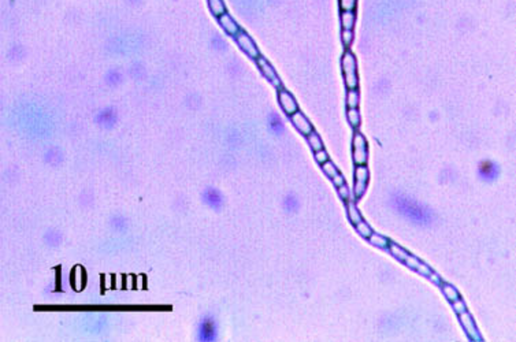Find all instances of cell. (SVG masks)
Listing matches in <instances>:
<instances>
[{
	"label": "cell",
	"instance_id": "obj_4",
	"mask_svg": "<svg viewBox=\"0 0 516 342\" xmlns=\"http://www.w3.org/2000/svg\"><path fill=\"white\" fill-rule=\"evenodd\" d=\"M236 39V43L238 44L241 50L244 54L249 56L251 59L256 61L259 56H261V51L257 48V46L255 44V41L252 40L251 37L248 36V33H245L244 31H240V33H237V36L234 37Z\"/></svg>",
	"mask_w": 516,
	"mask_h": 342
},
{
	"label": "cell",
	"instance_id": "obj_27",
	"mask_svg": "<svg viewBox=\"0 0 516 342\" xmlns=\"http://www.w3.org/2000/svg\"><path fill=\"white\" fill-rule=\"evenodd\" d=\"M337 192H338V196L341 197V200H344V202L349 200V189H348L345 184H342L341 187L337 188Z\"/></svg>",
	"mask_w": 516,
	"mask_h": 342
},
{
	"label": "cell",
	"instance_id": "obj_5",
	"mask_svg": "<svg viewBox=\"0 0 516 342\" xmlns=\"http://www.w3.org/2000/svg\"><path fill=\"white\" fill-rule=\"evenodd\" d=\"M459 322H460L461 327L464 328V332H466V335L468 337L470 341H482L481 334L478 331V327H476L475 322H474V319H472L471 315L468 313V311H464L461 312V313H459Z\"/></svg>",
	"mask_w": 516,
	"mask_h": 342
},
{
	"label": "cell",
	"instance_id": "obj_17",
	"mask_svg": "<svg viewBox=\"0 0 516 342\" xmlns=\"http://www.w3.org/2000/svg\"><path fill=\"white\" fill-rule=\"evenodd\" d=\"M307 142H308V145H310V148L314 152L323 149V142H322L321 137H319V134L315 130L311 131L310 134L307 136Z\"/></svg>",
	"mask_w": 516,
	"mask_h": 342
},
{
	"label": "cell",
	"instance_id": "obj_7",
	"mask_svg": "<svg viewBox=\"0 0 516 342\" xmlns=\"http://www.w3.org/2000/svg\"><path fill=\"white\" fill-rule=\"evenodd\" d=\"M256 65H257L259 70H261V73L263 74V77H265L266 80L270 81L271 84L276 86L277 89L282 88L281 80L278 78V74H277L276 70H274V67H273V66L269 63V62L266 61L263 56L261 55L259 58H257V59H256Z\"/></svg>",
	"mask_w": 516,
	"mask_h": 342
},
{
	"label": "cell",
	"instance_id": "obj_20",
	"mask_svg": "<svg viewBox=\"0 0 516 342\" xmlns=\"http://www.w3.org/2000/svg\"><path fill=\"white\" fill-rule=\"evenodd\" d=\"M206 202L212 207H218L222 203V196L214 189H210L206 193Z\"/></svg>",
	"mask_w": 516,
	"mask_h": 342
},
{
	"label": "cell",
	"instance_id": "obj_22",
	"mask_svg": "<svg viewBox=\"0 0 516 342\" xmlns=\"http://www.w3.org/2000/svg\"><path fill=\"white\" fill-rule=\"evenodd\" d=\"M322 167V170H323V173H325L326 176L329 177V178H334V177L337 176V174H340V171H338V168L336 167V164H333L330 160H327L325 161L323 164H321Z\"/></svg>",
	"mask_w": 516,
	"mask_h": 342
},
{
	"label": "cell",
	"instance_id": "obj_15",
	"mask_svg": "<svg viewBox=\"0 0 516 342\" xmlns=\"http://www.w3.org/2000/svg\"><path fill=\"white\" fill-rule=\"evenodd\" d=\"M207 2H208V9H210L211 14L216 18H219L222 14L227 13L223 0H207Z\"/></svg>",
	"mask_w": 516,
	"mask_h": 342
},
{
	"label": "cell",
	"instance_id": "obj_12",
	"mask_svg": "<svg viewBox=\"0 0 516 342\" xmlns=\"http://www.w3.org/2000/svg\"><path fill=\"white\" fill-rule=\"evenodd\" d=\"M201 332H203V334H201V338H203L204 341H212L214 338H216V328L214 322H212V320H208V319L203 320Z\"/></svg>",
	"mask_w": 516,
	"mask_h": 342
},
{
	"label": "cell",
	"instance_id": "obj_26",
	"mask_svg": "<svg viewBox=\"0 0 516 342\" xmlns=\"http://www.w3.org/2000/svg\"><path fill=\"white\" fill-rule=\"evenodd\" d=\"M314 156H315V160L318 161L319 164H323L325 161L329 160V155H327L326 149H319V151H316L315 153H314Z\"/></svg>",
	"mask_w": 516,
	"mask_h": 342
},
{
	"label": "cell",
	"instance_id": "obj_18",
	"mask_svg": "<svg viewBox=\"0 0 516 342\" xmlns=\"http://www.w3.org/2000/svg\"><path fill=\"white\" fill-rule=\"evenodd\" d=\"M368 241H370L371 245L379 248V249H386V248H389V244H391V241H389L388 238H385V237L381 236V234H376V233L374 232H372V234H371L370 238H368Z\"/></svg>",
	"mask_w": 516,
	"mask_h": 342
},
{
	"label": "cell",
	"instance_id": "obj_8",
	"mask_svg": "<svg viewBox=\"0 0 516 342\" xmlns=\"http://www.w3.org/2000/svg\"><path fill=\"white\" fill-rule=\"evenodd\" d=\"M478 174H479V178H481L482 181L491 182L498 178L500 168L493 161H482L479 167H478Z\"/></svg>",
	"mask_w": 516,
	"mask_h": 342
},
{
	"label": "cell",
	"instance_id": "obj_25",
	"mask_svg": "<svg viewBox=\"0 0 516 342\" xmlns=\"http://www.w3.org/2000/svg\"><path fill=\"white\" fill-rule=\"evenodd\" d=\"M452 308H453V311L456 312V315H459V313H461V312L467 311L466 304H464V301H463L461 298H459V300H456V301L452 302Z\"/></svg>",
	"mask_w": 516,
	"mask_h": 342
},
{
	"label": "cell",
	"instance_id": "obj_2",
	"mask_svg": "<svg viewBox=\"0 0 516 342\" xmlns=\"http://www.w3.org/2000/svg\"><path fill=\"white\" fill-rule=\"evenodd\" d=\"M352 156L355 164H366L368 160V149H367V141L360 131H355L353 140H352Z\"/></svg>",
	"mask_w": 516,
	"mask_h": 342
},
{
	"label": "cell",
	"instance_id": "obj_19",
	"mask_svg": "<svg viewBox=\"0 0 516 342\" xmlns=\"http://www.w3.org/2000/svg\"><path fill=\"white\" fill-rule=\"evenodd\" d=\"M346 118H348V122H349V125H351L353 129H359V127H360L361 119L357 108H348V110H346Z\"/></svg>",
	"mask_w": 516,
	"mask_h": 342
},
{
	"label": "cell",
	"instance_id": "obj_21",
	"mask_svg": "<svg viewBox=\"0 0 516 342\" xmlns=\"http://www.w3.org/2000/svg\"><path fill=\"white\" fill-rule=\"evenodd\" d=\"M355 227H356V232L359 233V234H360L363 238H367V240H368L371 234H372V229H371V227L368 226V223H366V222L363 221V219H361V221L359 222V223H357Z\"/></svg>",
	"mask_w": 516,
	"mask_h": 342
},
{
	"label": "cell",
	"instance_id": "obj_14",
	"mask_svg": "<svg viewBox=\"0 0 516 342\" xmlns=\"http://www.w3.org/2000/svg\"><path fill=\"white\" fill-rule=\"evenodd\" d=\"M438 285H440L442 293H444V296L446 297V300L449 302L456 301V300L460 298V294H459V292L456 290V287H453L452 285H449V283H445V282H444V283L440 282Z\"/></svg>",
	"mask_w": 516,
	"mask_h": 342
},
{
	"label": "cell",
	"instance_id": "obj_11",
	"mask_svg": "<svg viewBox=\"0 0 516 342\" xmlns=\"http://www.w3.org/2000/svg\"><path fill=\"white\" fill-rule=\"evenodd\" d=\"M340 21L342 31H352L355 28L356 13L355 11H341Z\"/></svg>",
	"mask_w": 516,
	"mask_h": 342
},
{
	"label": "cell",
	"instance_id": "obj_10",
	"mask_svg": "<svg viewBox=\"0 0 516 342\" xmlns=\"http://www.w3.org/2000/svg\"><path fill=\"white\" fill-rule=\"evenodd\" d=\"M218 22H219V25H221L222 29H223L227 35L231 36V37H236L237 33H240L241 28L227 13L222 14V16L218 18Z\"/></svg>",
	"mask_w": 516,
	"mask_h": 342
},
{
	"label": "cell",
	"instance_id": "obj_9",
	"mask_svg": "<svg viewBox=\"0 0 516 342\" xmlns=\"http://www.w3.org/2000/svg\"><path fill=\"white\" fill-rule=\"evenodd\" d=\"M291 121L292 123H293V126L297 129V131H299L300 134H303V136L307 137L311 131L315 130L312 123L307 119V116L304 115L303 112H300V111H296L293 115H291Z\"/></svg>",
	"mask_w": 516,
	"mask_h": 342
},
{
	"label": "cell",
	"instance_id": "obj_24",
	"mask_svg": "<svg viewBox=\"0 0 516 342\" xmlns=\"http://www.w3.org/2000/svg\"><path fill=\"white\" fill-rule=\"evenodd\" d=\"M341 40H342V44H344V47H345V50H348V47L351 46L352 41H353V32L352 31L341 32Z\"/></svg>",
	"mask_w": 516,
	"mask_h": 342
},
{
	"label": "cell",
	"instance_id": "obj_23",
	"mask_svg": "<svg viewBox=\"0 0 516 342\" xmlns=\"http://www.w3.org/2000/svg\"><path fill=\"white\" fill-rule=\"evenodd\" d=\"M341 11H355L357 7V0H338Z\"/></svg>",
	"mask_w": 516,
	"mask_h": 342
},
{
	"label": "cell",
	"instance_id": "obj_3",
	"mask_svg": "<svg viewBox=\"0 0 516 342\" xmlns=\"http://www.w3.org/2000/svg\"><path fill=\"white\" fill-rule=\"evenodd\" d=\"M368 180H370L368 167L366 164H357L355 168V187H353V193L357 200L361 199L366 193Z\"/></svg>",
	"mask_w": 516,
	"mask_h": 342
},
{
	"label": "cell",
	"instance_id": "obj_28",
	"mask_svg": "<svg viewBox=\"0 0 516 342\" xmlns=\"http://www.w3.org/2000/svg\"><path fill=\"white\" fill-rule=\"evenodd\" d=\"M331 181H333V184H334L337 188L341 187L342 184H345V180H344V177L341 176V174H337L334 178H331Z\"/></svg>",
	"mask_w": 516,
	"mask_h": 342
},
{
	"label": "cell",
	"instance_id": "obj_6",
	"mask_svg": "<svg viewBox=\"0 0 516 342\" xmlns=\"http://www.w3.org/2000/svg\"><path fill=\"white\" fill-rule=\"evenodd\" d=\"M278 103H280L281 108L284 110L286 115L291 116L295 114L296 111H299V106H297V101H296L295 96L289 93V92L284 89V88H280L278 89Z\"/></svg>",
	"mask_w": 516,
	"mask_h": 342
},
{
	"label": "cell",
	"instance_id": "obj_1",
	"mask_svg": "<svg viewBox=\"0 0 516 342\" xmlns=\"http://www.w3.org/2000/svg\"><path fill=\"white\" fill-rule=\"evenodd\" d=\"M341 70L344 76V82L348 89L359 88V74H357V62L355 55L349 50H345L341 58Z\"/></svg>",
	"mask_w": 516,
	"mask_h": 342
},
{
	"label": "cell",
	"instance_id": "obj_16",
	"mask_svg": "<svg viewBox=\"0 0 516 342\" xmlns=\"http://www.w3.org/2000/svg\"><path fill=\"white\" fill-rule=\"evenodd\" d=\"M359 103H360L359 89H348V92H346V106H348V108H359Z\"/></svg>",
	"mask_w": 516,
	"mask_h": 342
},
{
	"label": "cell",
	"instance_id": "obj_29",
	"mask_svg": "<svg viewBox=\"0 0 516 342\" xmlns=\"http://www.w3.org/2000/svg\"><path fill=\"white\" fill-rule=\"evenodd\" d=\"M429 279H430L431 282H434V283H437V285H438V283H440V282H441V279H440V277H438V275H437V274H436V272H434V271L431 272L430 275H429Z\"/></svg>",
	"mask_w": 516,
	"mask_h": 342
},
{
	"label": "cell",
	"instance_id": "obj_13",
	"mask_svg": "<svg viewBox=\"0 0 516 342\" xmlns=\"http://www.w3.org/2000/svg\"><path fill=\"white\" fill-rule=\"evenodd\" d=\"M346 215H348V219H349V222H351L353 226H356V225L363 219L360 215V212L357 210V207H356V204L353 202H351V200L346 202Z\"/></svg>",
	"mask_w": 516,
	"mask_h": 342
}]
</instances>
